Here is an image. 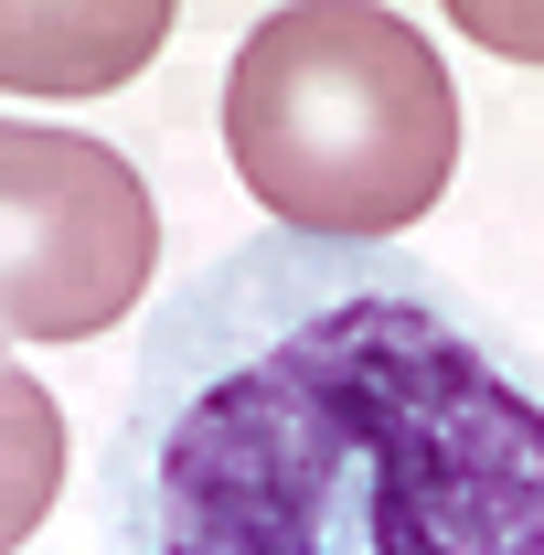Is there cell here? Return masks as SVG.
Instances as JSON below:
<instances>
[{
    "label": "cell",
    "instance_id": "cell-4",
    "mask_svg": "<svg viewBox=\"0 0 544 555\" xmlns=\"http://www.w3.org/2000/svg\"><path fill=\"white\" fill-rule=\"evenodd\" d=\"M171 43V0H22L0 11V86L22 96H96L129 86Z\"/></svg>",
    "mask_w": 544,
    "mask_h": 555
},
{
    "label": "cell",
    "instance_id": "cell-1",
    "mask_svg": "<svg viewBox=\"0 0 544 555\" xmlns=\"http://www.w3.org/2000/svg\"><path fill=\"white\" fill-rule=\"evenodd\" d=\"M96 545L544 555V374L416 246L235 235L129 352Z\"/></svg>",
    "mask_w": 544,
    "mask_h": 555
},
{
    "label": "cell",
    "instance_id": "cell-6",
    "mask_svg": "<svg viewBox=\"0 0 544 555\" xmlns=\"http://www.w3.org/2000/svg\"><path fill=\"white\" fill-rule=\"evenodd\" d=\"M480 43H502V54H544V11H491V0H470L459 11Z\"/></svg>",
    "mask_w": 544,
    "mask_h": 555
},
{
    "label": "cell",
    "instance_id": "cell-5",
    "mask_svg": "<svg viewBox=\"0 0 544 555\" xmlns=\"http://www.w3.org/2000/svg\"><path fill=\"white\" fill-rule=\"evenodd\" d=\"M54 491H65V406H54V385H33L0 352V555L43 534Z\"/></svg>",
    "mask_w": 544,
    "mask_h": 555
},
{
    "label": "cell",
    "instance_id": "cell-2",
    "mask_svg": "<svg viewBox=\"0 0 544 555\" xmlns=\"http://www.w3.org/2000/svg\"><path fill=\"white\" fill-rule=\"evenodd\" d=\"M224 150L288 235L396 246L459 171V86L416 22L363 0H299L235 43Z\"/></svg>",
    "mask_w": 544,
    "mask_h": 555
},
{
    "label": "cell",
    "instance_id": "cell-3",
    "mask_svg": "<svg viewBox=\"0 0 544 555\" xmlns=\"http://www.w3.org/2000/svg\"><path fill=\"white\" fill-rule=\"evenodd\" d=\"M150 268H160V204L129 150L0 118V332L96 343L150 299Z\"/></svg>",
    "mask_w": 544,
    "mask_h": 555
}]
</instances>
